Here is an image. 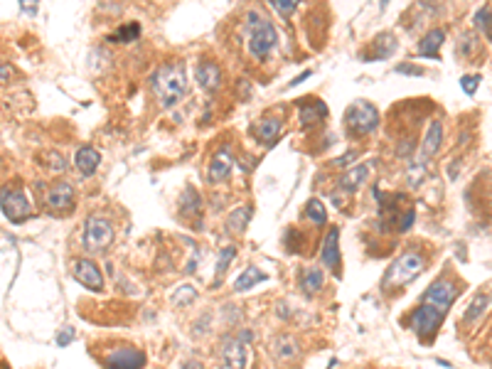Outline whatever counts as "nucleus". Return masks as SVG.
<instances>
[{"label": "nucleus", "instance_id": "nucleus-1", "mask_svg": "<svg viewBox=\"0 0 492 369\" xmlns=\"http://www.w3.org/2000/svg\"><path fill=\"white\" fill-rule=\"evenodd\" d=\"M151 89L162 109H173L187 94V74L183 62H168L151 76Z\"/></svg>", "mask_w": 492, "mask_h": 369}, {"label": "nucleus", "instance_id": "nucleus-2", "mask_svg": "<svg viewBox=\"0 0 492 369\" xmlns=\"http://www.w3.org/2000/svg\"><path fill=\"white\" fill-rule=\"evenodd\" d=\"M246 42H249V52L256 60H266L273 52L278 42V33L273 28V22L259 10L246 12Z\"/></svg>", "mask_w": 492, "mask_h": 369}, {"label": "nucleus", "instance_id": "nucleus-3", "mask_svg": "<svg viewBox=\"0 0 492 369\" xmlns=\"http://www.w3.org/2000/svg\"><path fill=\"white\" fill-rule=\"evenodd\" d=\"M426 268V256L416 249H409L404 254H399L394 259V264L389 266L384 276V286L394 288V286H404V283H412L418 273Z\"/></svg>", "mask_w": 492, "mask_h": 369}, {"label": "nucleus", "instance_id": "nucleus-4", "mask_svg": "<svg viewBox=\"0 0 492 369\" xmlns=\"http://www.w3.org/2000/svg\"><path fill=\"white\" fill-rule=\"evenodd\" d=\"M251 340H254L251 330H241L237 337H224L219 347V369H246Z\"/></svg>", "mask_w": 492, "mask_h": 369}, {"label": "nucleus", "instance_id": "nucleus-5", "mask_svg": "<svg viewBox=\"0 0 492 369\" xmlns=\"http://www.w3.org/2000/svg\"><path fill=\"white\" fill-rule=\"evenodd\" d=\"M379 111L374 103L369 101H355L350 109L345 111V126L352 136H367L379 126Z\"/></svg>", "mask_w": 492, "mask_h": 369}, {"label": "nucleus", "instance_id": "nucleus-6", "mask_svg": "<svg viewBox=\"0 0 492 369\" xmlns=\"http://www.w3.org/2000/svg\"><path fill=\"white\" fill-rule=\"evenodd\" d=\"M114 241V227L106 217L101 214H92V217L84 222V237H81V244L87 246L89 251H101L106 249L108 244Z\"/></svg>", "mask_w": 492, "mask_h": 369}, {"label": "nucleus", "instance_id": "nucleus-7", "mask_svg": "<svg viewBox=\"0 0 492 369\" xmlns=\"http://www.w3.org/2000/svg\"><path fill=\"white\" fill-rule=\"evenodd\" d=\"M409 323H412V327H414V332H416L418 340L433 342L436 332H439L441 325H443V313H439V310L431 308V305L421 303L412 315H409Z\"/></svg>", "mask_w": 492, "mask_h": 369}, {"label": "nucleus", "instance_id": "nucleus-8", "mask_svg": "<svg viewBox=\"0 0 492 369\" xmlns=\"http://www.w3.org/2000/svg\"><path fill=\"white\" fill-rule=\"evenodd\" d=\"M0 209L10 222L20 224L27 217H33V200H27L22 187H12V190H6L0 195Z\"/></svg>", "mask_w": 492, "mask_h": 369}, {"label": "nucleus", "instance_id": "nucleus-9", "mask_svg": "<svg viewBox=\"0 0 492 369\" xmlns=\"http://www.w3.org/2000/svg\"><path fill=\"white\" fill-rule=\"evenodd\" d=\"M455 295H458V291H455V286L448 281V278H439V281H433L431 286L423 291L421 300L423 305H431V308H436L439 313H448V308L453 305Z\"/></svg>", "mask_w": 492, "mask_h": 369}, {"label": "nucleus", "instance_id": "nucleus-10", "mask_svg": "<svg viewBox=\"0 0 492 369\" xmlns=\"http://www.w3.org/2000/svg\"><path fill=\"white\" fill-rule=\"evenodd\" d=\"M441 143H443V123H441L439 119H433L431 123H428V130L426 136H423V143H421V151L414 155L412 163L414 165H426L428 157H433L436 153L441 151Z\"/></svg>", "mask_w": 492, "mask_h": 369}, {"label": "nucleus", "instance_id": "nucleus-11", "mask_svg": "<svg viewBox=\"0 0 492 369\" xmlns=\"http://www.w3.org/2000/svg\"><path fill=\"white\" fill-rule=\"evenodd\" d=\"M146 354L135 347H116L108 352L106 369H143L146 367Z\"/></svg>", "mask_w": 492, "mask_h": 369}, {"label": "nucleus", "instance_id": "nucleus-12", "mask_svg": "<svg viewBox=\"0 0 492 369\" xmlns=\"http://www.w3.org/2000/svg\"><path fill=\"white\" fill-rule=\"evenodd\" d=\"M71 205H74V187H71V182H57L49 187L47 197H44V207H47L49 212L62 214Z\"/></svg>", "mask_w": 492, "mask_h": 369}, {"label": "nucleus", "instance_id": "nucleus-13", "mask_svg": "<svg viewBox=\"0 0 492 369\" xmlns=\"http://www.w3.org/2000/svg\"><path fill=\"white\" fill-rule=\"evenodd\" d=\"M320 261L325 264V268H330L335 276H340V229L330 227L328 237L323 241V249H320Z\"/></svg>", "mask_w": 492, "mask_h": 369}, {"label": "nucleus", "instance_id": "nucleus-14", "mask_svg": "<svg viewBox=\"0 0 492 369\" xmlns=\"http://www.w3.org/2000/svg\"><path fill=\"white\" fill-rule=\"evenodd\" d=\"M71 273H74L76 281H79L81 286H87L89 291H101L103 288V276L92 259H76L74 266H71Z\"/></svg>", "mask_w": 492, "mask_h": 369}, {"label": "nucleus", "instance_id": "nucleus-15", "mask_svg": "<svg viewBox=\"0 0 492 369\" xmlns=\"http://www.w3.org/2000/svg\"><path fill=\"white\" fill-rule=\"evenodd\" d=\"M234 168V155H232V148L229 146H222L219 151L214 153L210 163V180L212 182H224L229 178Z\"/></svg>", "mask_w": 492, "mask_h": 369}, {"label": "nucleus", "instance_id": "nucleus-16", "mask_svg": "<svg viewBox=\"0 0 492 369\" xmlns=\"http://www.w3.org/2000/svg\"><path fill=\"white\" fill-rule=\"evenodd\" d=\"M394 52H396V40L391 37L389 33H384V35H379L374 42H369V49H364L359 57H362L364 62H382L394 55Z\"/></svg>", "mask_w": 492, "mask_h": 369}, {"label": "nucleus", "instance_id": "nucleus-17", "mask_svg": "<svg viewBox=\"0 0 492 369\" xmlns=\"http://www.w3.org/2000/svg\"><path fill=\"white\" fill-rule=\"evenodd\" d=\"M298 106H300V123H303L305 128L318 126L320 121L328 119V106H325V101H318V98H300Z\"/></svg>", "mask_w": 492, "mask_h": 369}, {"label": "nucleus", "instance_id": "nucleus-18", "mask_svg": "<svg viewBox=\"0 0 492 369\" xmlns=\"http://www.w3.org/2000/svg\"><path fill=\"white\" fill-rule=\"evenodd\" d=\"M195 79H197V84H200L202 89L214 92V89H219V84H222V69H219L217 62L202 60L200 65H197V69H195Z\"/></svg>", "mask_w": 492, "mask_h": 369}, {"label": "nucleus", "instance_id": "nucleus-19", "mask_svg": "<svg viewBox=\"0 0 492 369\" xmlns=\"http://www.w3.org/2000/svg\"><path fill=\"white\" fill-rule=\"evenodd\" d=\"M74 165L84 178H92V175L99 170V165H101V155H99L96 148L81 146L79 151L74 153Z\"/></svg>", "mask_w": 492, "mask_h": 369}, {"label": "nucleus", "instance_id": "nucleus-20", "mask_svg": "<svg viewBox=\"0 0 492 369\" xmlns=\"http://www.w3.org/2000/svg\"><path fill=\"white\" fill-rule=\"evenodd\" d=\"M443 40H446V30H441V28L428 30V33L421 37V42H418V55L428 57V60H439V49H441V44H443Z\"/></svg>", "mask_w": 492, "mask_h": 369}, {"label": "nucleus", "instance_id": "nucleus-21", "mask_svg": "<svg viewBox=\"0 0 492 369\" xmlns=\"http://www.w3.org/2000/svg\"><path fill=\"white\" fill-rule=\"evenodd\" d=\"M372 168H374V163H362V165H357V168L347 170V173L340 178V187L345 192H355L359 184H364V180H367L369 173H372Z\"/></svg>", "mask_w": 492, "mask_h": 369}, {"label": "nucleus", "instance_id": "nucleus-22", "mask_svg": "<svg viewBox=\"0 0 492 369\" xmlns=\"http://www.w3.org/2000/svg\"><path fill=\"white\" fill-rule=\"evenodd\" d=\"M266 273L261 271V268H256V266H249V268H244L241 273H239V278L234 281V291L237 293H244V291H251L254 286H259V283H264L266 281Z\"/></svg>", "mask_w": 492, "mask_h": 369}, {"label": "nucleus", "instance_id": "nucleus-23", "mask_svg": "<svg viewBox=\"0 0 492 369\" xmlns=\"http://www.w3.org/2000/svg\"><path fill=\"white\" fill-rule=\"evenodd\" d=\"M254 133L259 141L264 143H273L278 138V133H281V119H273V116H269V119H261L259 123L254 126Z\"/></svg>", "mask_w": 492, "mask_h": 369}, {"label": "nucleus", "instance_id": "nucleus-24", "mask_svg": "<svg viewBox=\"0 0 492 369\" xmlns=\"http://www.w3.org/2000/svg\"><path fill=\"white\" fill-rule=\"evenodd\" d=\"M234 256H237V246L234 244L224 246V249L219 251V259H217V268H214V286H219V283L224 281V273H227L229 266H232Z\"/></svg>", "mask_w": 492, "mask_h": 369}, {"label": "nucleus", "instance_id": "nucleus-25", "mask_svg": "<svg viewBox=\"0 0 492 369\" xmlns=\"http://www.w3.org/2000/svg\"><path fill=\"white\" fill-rule=\"evenodd\" d=\"M325 283V276L320 268H308V271L303 273V281H300V288H303L305 295H315L323 288Z\"/></svg>", "mask_w": 492, "mask_h": 369}, {"label": "nucleus", "instance_id": "nucleus-26", "mask_svg": "<svg viewBox=\"0 0 492 369\" xmlns=\"http://www.w3.org/2000/svg\"><path fill=\"white\" fill-rule=\"evenodd\" d=\"M273 347H276V357H281V359H296L298 352H300L298 342L293 340L291 335H278Z\"/></svg>", "mask_w": 492, "mask_h": 369}, {"label": "nucleus", "instance_id": "nucleus-27", "mask_svg": "<svg viewBox=\"0 0 492 369\" xmlns=\"http://www.w3.org/2000/svg\"><path fill=\"white\" fill-rule=\"evenodd\" d=\"M249 217H251V209L239 207V209H234V212L227 217V229L232 234H241L244 229H246V224H249Z\"/></svg>", "mask_w": 492, "mask_h": 369}, {"label": "nucleus", "instance_id": "nucleus-28", "mask_svg": "<svg viewBox=\"0 0 492 369\" xmlns=\"http://www.w3.org/2000/svg\"><path fill=\"white\" fill-rule=\"evenodd\" d=\"M138 37H141V25H138V22H130V25H121L108 40L116 44H124V42H133V40Z\"/></svg>", "mask_w": 492, "mask_h": 369}, {"label": "nucleus", "instance_id": "nucleus-29", "mask_svg": "<svg viewBox=\"0 0 492 369\" xmlns=\"http://www.w3.org/2000/svg\"><path fill=\"white\" fill-rule=\"evenodd\" d=\"M487 305H490V298H487L485 293H477L475 298H473V303L468 305V310H466V323H475V320H480L482 315H485Z\"/></svg>", "mask_w": 492, "mask_h": 369}, {"label": "nucleus", "instance_id": "nucleus-30", "mask_svg": "<svg viewBox=\"0 0 492 369\" xmlns=\"http://www.w3.org/2000/svg\"><path fill=\"white\" fill-rule=\"evenodd\" d=\"M305 217L313 224H325L328 222V209H325L323 202L313 197V200H308V205H305Z\"/></svg>", "mask_w": 492, "mask_h": 369}, {"label": "nucleus", "instance_id": "nucleus-31", "mask_svg": "<svg viewBox=\"0 0 492 369\" xmlns=\"http://www.w3.org/2000/svg\"><path fill=\"white\" fill-rule=\"evenodd\" d=\"M475 28L485 35L487 40H492V10L490 8H480L475 12Z\"/></svg>", "mask_w": 492, "mask_h": 369}, {"label": "nucleus", "instance_id": "nucleus-32", "mask_svg": "<svg viewBox=\"0 0 492 369\" xmlns=\"http://www.w3.org/2000/svg\"><path fill=\"white\" fill-rule=\"evenodd\" d=\"M195 298H197V291L192 286H183L173 293V303L175 305H187V303H192Z\"/></svg>", "mask_w": 492, "mask_h": 369}, {"label": "nucleus", "instance_id": "nucleus-33", "mask_svg": "<svg viewBox=\"0 0 492 369\" xmlns=\"http://www.w3.org/2000/svg\"><path fill=\"white\" fill-rule=\"evenodd\" d=\"M423 178H426V165H414L409 168V173H406V182H409V187H421Z\"/></svg>", "mask_w": 492, "mask_h": 369}, {"label": "nucleus", "instance_id": "nucleus-34", "mask_svg": "<svg viewBox=\"0 0 492 369\" xmlns=\"http://www.w3.org/2000/svg\"><path fill=\"white\" fill-rule=\"evenodd\" d=\"M482 76L480 74H466L463 79H460V89L468 94V96H473V94L477 92V87H480Z\"/></svg>", "mask_w": 492, "mask_h": 369}, {"label": "nucleus", "instance_id": "nucleus-35", "mask_svg": "<svg viewBox=\"0 0 492 369\" xmlns=\"http://www.w3.org/2000/svg\"><path fill=\"white\" fill-rule=\"evenodd\" d=\"M271 8H273L278 15L288 17L298 8V0H271Z\"/></svg>", "mask_w": 492, "mask_h": 369}, {"label": "nucleus", "instance_id": "nucleus-36", "mask_svg": "<svg viewBox=\"0 0 492 369\" xmlns=\"http://www.w3.org/2000/svg\"><path fill=\"white\" fill-rule=\"evenodd\" d=\"M396 71H399V74H414V76L423 74V69H418V67H409V65H399L396 67Z\"/></svg>", "mask_w": 492, "mask_h": 369}, {"label": "nucleus", "instance_id": "nucleus-37", "mask_svg": "<svg viewBox=\"0 0 492 369\" xmlns=\"http://www.w3.org/2000/svg\"><path fill=\"white\" fill-rule=\"evenodd\" d=\"M71 335H74V330H71V327H69V330H62L60 335H57V345H60V347H65L67 342H71Z\"/></svg>", "mask_w": 492, "mask_h": 369}, {"label": "nucleus", "instance_id": "nucleus-38", "mask_svg": "<svg viewBox=\"0 0 492 369\" xmlns=\"http://www.w3.org/2000/svg\"><path fill=\"white\" fill-rule=\"evenodd\" d=\"M352 157H357V151H350V153H345L342 157H337L335 165H347V163H352Z\"/></svg>", "mask_w": 492, "mask_h": 369}, {"label": "nucleus", "instance_id": "nucleus-39", "mask_svg": "<svg viewBox=\"0 0 492 369\" xmlns=\"http://www.w3.org/2000/svg\"><path fill=\"white\" fill-rule=\"evenodd\" d=\"M183 369H205V367H202V364L197 362V359H185V362H183Z\"/></svg>", "mask_w": 492, "mask_h": 369}, {"label": "nucleus", "instance_id": "nucleus-40", "mask_svg": "<svg viewBox=\"0 0 492 369\" xmlns=\"http://www.w3.org/2000/svg\"><path fill=\"white\" fill-rule=\"evenodd\" d=\"M308 76H310V71H303V74H298L296 79H293V82H291V87H298V84H300V82H305V79H308Z\"/></svg>", "mask_w": 492, "mask_h": 369}, {"label": "nucleus", "instance_id": "nucleus-41", "mask_svg": "<svg viewBox=\"0 0 492 369\" xmlns=\"http://www.w3.org/2000/svg\"><path fill=\"white\" fill-rule=\"evenodd\" d=\"M8 71H10V69H8V67H0V76H6Z\"/></svg>", "mask_w": 492, "mask_h": 369}]
</instances>
